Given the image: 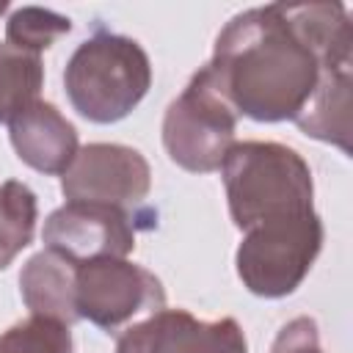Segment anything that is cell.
<instances>
[{
    "mask_svg": "<svg viewBox=\"0 0 353 353\" xmlns=\"http://www.w3.org/2000/svg\"><path fill=\"white\" fill-rule=\"evenodd\" d=\"M234 132L237 113L201 66L165 110L163 146L179 168L190 174H210L221 168L226 152L234 146Z\"/></svg>",
    "mask_w": 353,
    "mask_h": 353,
    "instance_id": "5",
    "label": "cell"
},
{
    "mask_svg": "<svg viewBox=\"0 0 353 353\" xmlns=\"http://www.w3.org/2000/svg\"><path fill=\"white\" fill-rule=\"evenodd\" d=\"M6 8H8V3H6V0H0V14H3Z\"/></svg>",
    "mask_w": 353,
    "mask_h": 353,
    "instance_id": "18",
    "label": "cell"
},
{
    "mask_svg": "<svg viewBox=\"0 0 353 353\" xmlns=\"http://www.w3.org/2000/svg\"><path fill=\"white\" fill-rule=\"evenodd\" d=\"M8 135L17 157L41 174H63L80 149L74 124L44 99L22 108L8 121Z\"/></svg>",
    "mask_w": 353,
    "mask_h": 353,
    "instance_id": "10",
    "label": "cell"
},
{
    "mask_svg": "<svg viewBox=\"0 0 353 353\" xmlns=\"http://www.w3.org/2000/svg\"><path fill=\"white\" fill-rule=\"evenodd\" d=\"M116 353H248V345L234 317L207 323L185 309H157L119 336Z\"/></svg>",
    "mask_w": 353,
    "mask_h": 353,
    "instance_id": "9",
    "label": "cell"
},
{
    "mask_svg": "<svg viewBox=\"0 0 353 353\" xmlns=\"http://www.w3.org/2000/svg\"><path fill=\"white\" fill-rule=\"evenodd\" d=\"M44 85L41 55L0 44V124H8L22 108L39 99Z\"/></svg>",
    "mask_w": 353,
    "mask_h": 353,
    "instance_id": "14",
    "label": "cell"
},
{
    "mask_svg": "<svg viewBox=\"0 0 353 353\" xmlns=\"http://www.w3.org/2000/svg\"><path fill=\"white\" fill-rule=\"evenodd\" d=\"M36 218V193L19 179L0 182V270H6L14 256L33 243Z\"/></svg>",
    "mask_w": 353,
    "mask_h": 353,
    "instance_id": "13",
    "label": "cell"
},
{
    "mask_svg": "<svg viewBox=\"0 0 353 353\" xmlns=\"http://www.w3.org/2000/svg\"><path fill=\"white\" fill-rule=\"evenodd\" d=\"M63 85L72 108L83 119L113 124L130 116L146 97L152 63L135 39L99 30L66 61Z\"/></svg>",
    "mask_w": 353,
    "mask_h": 353,
    "instance_id": "3",
    "label": "cell"
},
{
    "mask_svg": "<svg viewBox=\"0 0 353 353\" xmlns=\"http://www.w3.org/2000/svg\"><path fill=\"white\" fill-rule=\"evenodd\" d=\"M165 303L163 281L127 259L105 256L74 265V314L102 331H116L135 314Z\"/></svg>",
    "mask_w": 353,
    "mask_h": 353,
    "instance_id": "6",
    "label": "cell"
},
{
    "mask_svg": "<svg viewBox=\"0 0 353 353\" xmlns=\"http://www.w3.org/2000/svg\"><path fill=\"white\" fill-rule=\"evenodd\" d=\"M323 248L320 215H287L243 232L234 254L243 287L259 298H284L301 287Z\"/></svg>",
    "mask_w": 353,
    "mask_h": 353,
    "instance_id": "4",
    "label": "cell"
},
{
    "mask_svg": "<svg viewBox=\"0 0 353 353\" xmlns=\"http://www.w3.org/2000/svg\"><path fill=\"white\" fill-rule=\"evenodd\" d=\"M19 292L30 314L58 323H77L74 314V262L44 248L33 254L19 273Z\"/></svg>",
    "mask_w": 353,
    "mask_h": 353,
    "instance_id": "12",
    "label": "cell"
},
{
    "mask_svg": "<svg viewBox=\"0 0 353 353\" xmlns=\"http://www.w3.org/2000/svg\"><path fill=\"white\" fill-rule=\"evenodd\" d=\"M221 176L232 223L240 232L314 210L312 171L292 146L276 141L234 143L221 163Z\"/></svg>",
    "mask_w": 353,
    "mask_h": 353,
    "instance_id": "2",
    "label": "cell"
},
{
    "mask_svg": "<svg viewBox=\"0 0 353 353\" xmlns=\"http://www.w3.org/2000/svg\"><path fill=\"white\" fill-rule=\"evenodd\" d=\"M353 63L328 66L320 72L317 88L309 97L306 108L298 113L295 124L309 138L325 141L345 154H350V135H353Z\"/></svg>",
    "mask_w": 353,
    "mask_h": 353,
    "instance_id": "11",
    "label": "cell"
},
{
    "mask_svg": "<svg viewBox=\"0 0 353 353\" xmlns=\"http://www.w3.org/2000/svg\"><path fill=\"white\" fill-rule=\"evenodd\" d=\"M0 353H72V331L66 323L30 314L0 334Z\"/></svg>",
    "mask_w": 353,
    "mask_h": 353,
    "instance_id": "16",
    "label": "cell"
},
{
    "mask_svg": "<svg viewBox=\"0 0 353 353\" xmlns=\"http://www.w3.org/2000/svg\"><path fill=\"white\" fill-rule=\"evenodd\" d=\"M152 188L146 157L121 143H88L77 149L72 165L61 174L66 201L110 204L119 210L135 207Z\"/></svg>",
    "mask_w": 353,
    "mask_h": 353,
    "instance_id": "7",
    "label": "cell"
},
{
    "mask_svg": "<svg viewBox=\"0 0 353 353\" xmlns=\"http://www.w3.org/2000/svg\"><path fill=\"white\" fill-rule=\"evenodd\" d=\"M69 30H72L69 17L50 8H39V6H22L6 22V44L39 55L41 50L52 47L58 36Z\"/></svg>",
    "mask_w": 353,
    "mask_h": 353,
    "instance_id": "15",
    "label": "cell"
},
{
    "mask_svg": "<svg viewBox=\"0 0 353 353\" xmlns=\"http://www.w3.org/2000/svg\"><path fill=\"white\" fill-rule=\"evenodd\" d=\"M44 248L72 259L74 265L91 259H127L135 248V226L127 210L91 201H66L44 221Z\"/></svg>",
    "mask_w": 353,
    "mask_h": 353,
    "instance_id": "8",
    "label": "cell"
},
{
    "mask_svg": "<svg viewBox=\"0 0 353 353\" xmlns=\"http://www.w3.org/2000/svg\"><path fill=\"white\" fill-rule=\"evenodd\" d=\"M353 63V36L342 3H270L234 14L204 66L237 116L295 121L320 72Z\"/></svg>",
    "mask_w": 353,
    "mask_h": 353,
    "instance_id": "1",
    "label": "cell"
},
{
    "mask_svg": "<svg viewBox=\"0 0 353 353\" xmlns=\"http://www.w3.org/2000/svg\"><path fill=\"white\" fill-rule=\"evenodd\" d=\"M270 353H323L320 347V331L312 317H295L273 339Z\"/></svg>",
    "mask_w": 353,
    "mask_h": 353,
    "instance_id": "17",
    "label": "cell"
}]
</instances>
